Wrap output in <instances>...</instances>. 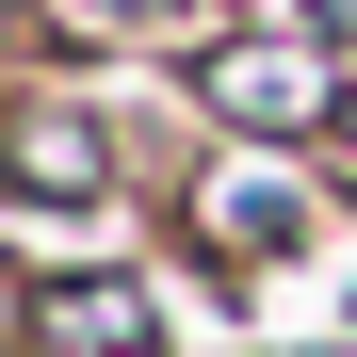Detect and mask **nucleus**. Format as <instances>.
<instances>
[{
    "label": "nucleus",
    "mask_w": 357,
    "mask_h": 357,
    "mask_svg": "<svg viewBox=\"0 0 357 357\" xmlns=\"http://www.w3.org/2000/svg\"><path fill=\"white\" fill-rule=\"evenodd\" d=\"M17 357H162V292L130 276V260H49V276H17Z\"/></svg>",
    "instance_id": "nucleus-4"
},
{
    "label": "nucleus",
    "mask_w": 357,
    "mask_h": 357,
    "mask_svg": "<svg viewBox=\"0 0 357 357\" xmlns=\"http://www.w3.org/2000/svg\"><path fill=\"white\" fill-rule=\"evenodd\" d=\"M195 114L227 146H325L357 114V49H325L309 17H244V33H195Z\"/></svg>",
    "instance_id": "nucleus-1"
},
{
    "label": "nucleus",
    "mask_w": 357,
    "mask_h": 357,
    "mask_svg": "<svg viewBox=\"0 0 357 357\" xmlns=\"http://www.w3.org/2000/svg\"><path fill=\"white\" fill-rule=\"evenodd\" d=\"M162 33H195V0H17L33 66H66V49H162Z\"/></svg>",
    "instance_id": "nucleus-5"
},
{
    "label": "nucleus",
    "mask_w": 357,
    "mask_h": 357,
    "mask_svg": "<svg viewBox=\"0 0 357 357\" xmlns=\"http://www.w3.org/2000/svg\"><path fill=\"white\" fill-rule=\"evenodd\" d=\"M325 227V195L292 178V146H211V162H178V244H195L211 276H260V260H292Z\"/></svg>",
    "instance_id": "nucleus-2"
},
{
    "label": "nucleus",
    "mask_w": 357,
    "mask_h": 357,
    "mask_svg": "<svg viewBox=\"0 0 357 357\" xmlns=\"http://www.w3.org/2000/svg\"><path fill=\"white\" fill-rule=\"evenodd\" d=\"M0 146H17V211H98L114 178H130V130H114L66 66L17 82V130H0Z\"/></svg>",
    "instance_id": "nucleus-3"
},
{
    "label": "nucleus",
    "mask_w": 357,
    "mask_h": 357,
    "mask_svg": "<svg viewBox=\"0 0 357 357\" xmlns=\"http://www.w3.org/2000/svg\"><path fill=\"white\" fill-rule=\"evenodd\" d=\"M292 17H309V33H325V49H357V0H292Z\"/></svg>",
    "instance_id": "nucleus-6"
}]
</instances>
